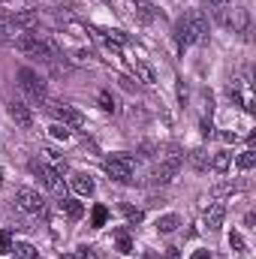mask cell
<instances>
[{"mask_svg": "<svg viewBox=\"0 0 256 259\" xmlns=\"http://www.w3.org/2000/svg\"><path fill=\"white\" fill-rule=\"evenodd\" d=\"M205 36H208V18H205L202 9H190V12H184V15L175 21V42H178L181 52H184L187 46L202 42Z\"/></svg>", "mask_w": 256, "mask_h": 259, "instance_id": "cell-1", "label": "cell"}, {"mask_svg": "<svg viewBox=\"0 0 256 259\" xmlns=\"http://www.w3.org/2000/svg\"><path fill=\"white\" fill-rule=\"evenodd\" d=\"M18 88L27 94V100H30V103L46 106V100H49V88H46V81H42V78H39L30 66L18 69Z\"/></svg>", "mask_w": 256, "mask_h": 259, "instance_id": "cell-2", "label": "cell"}, {"mask_svg": "<svg viewBox=\"0 0 256 259\" xmlns=\"http://www.w3.org/2000/svg\"><path fill=\"white\" fill-rule=\"evenodd\" d=\"M106 172H109L112 181L130 184L133 181V172H136V160L130 154H112V157H106Z\"/></svg>", "mask_w": 256, "mask_h": 259, "instance_id": "cell-3", "label": "cell"}, {"mask_svg": "<svg viewBox=\"0 0 256 259\" xmlns=\"http://www.w3.org/2000/svg\"><path fill=\"white\" fill-rule=\"evenodd\" d=\"M46 109L58 118V124H64V127H84V115L78 112V109H72V106H66V103H55V100H46Z\"/></svg>", "mask_w": 256, "mask_h": 259, "instance_id": "cell-4", "label": "cell"}, {"mask_svg": "<svg viewBox=\"0 0 256 259\" xmlns=\"http://www.w3.org/2000/svg\"><path fill=\"white\" fill-rule=\"evenodd\" d=\"M15 208L24 211V214H39V211L46 208V199L36 193V190H30V187H21V190L15 193Z\"/></svg>", "mask_w": 256, "mask_h": 259, "instance_id": "cell-5", "label": "cell"}, {"mask_svg": "<svg viewBox=\"0 0 256 259\" xmlns=\"http://www.w3.org/2000/svg\"><path fill=\"white\" fill-rule=\"evenodd\" d=\"M30 172H33V178H39V184H42L46 190H55V193H61V175H58L52 166H46V163L33 160V163H30Z\"/></svg>", "mask_w": 256, "mask_h": 259, "instance_id": "cell-6", "label": "cell"}, {"mask_svg": "<svg viewBox=\"0 0 256 259\" xmlns=\"http://www.w3.org/2000/svg\"><path fill=\"white\" fill-rule=\"evenodd\" d=\"M6 115H9V118H12L21 130L33 127V112H30V106H27V103H21V100H12V103L6 106Z\"/></svg>", "mask_w": 256, "mask_h": 259, "instance_id": "cell-7", "label": "cell"}, {"mask_svg": "<svg viewBox=\"0 0 256 259\" xmlns=\"http://www.w3.org/2000/svg\"><path fill=\"white\" fill-rule=\"evenodd\" d=\"M9 24H12V30L30 33V30H33V27L39 24V12H36V9H21V12L9 15Z\"/></svg>", "mask_w": 256, "mask_h": 259, "instance_id": "cell-8", "label": "cell"}, {"mask_svg": "<svg viewBox=\"0 0 256 259\" xmlns=\"http://www.w3.org/2000/svg\"><path fill=\"white\" fill-rule=\"evenodd\" d=\"M223 217H226V205H223V202H214V205H208V208H205L202 223H205V229L217 232V229L223 226Z\"/></svg>", "mask_w": 256, "mask_h": 259, "instance_id": "cell-9", "label": "cell"}, {"mask_svg": "<svg viewBox=\"0 0 256 259\" xmlns=\"http://www.w3.org/2000/svg\"><path fill=\"white\" fill-rule=\"evenodd\" d=\"M247 24H250V15H247V9H244V6H238V9H232V12H229L226 27H232L235 33H244V30H247Z\"/></svg>", "mask_w": 256, "mask_h": 259, "instance_id": "cell-10", "label": "cell"}, {"mask_svg": "<svg viewBox=\"0 0 256 259\" xmlns=\"http://www.w3.org/2000/svg\"><path fill=\"white\" fill-rule=\"evenodd\" d=\"M72 190L81 193V196H94L97 184H94V178H91L88 172H75V175H72Z\"/></svg>", "mask_w": 256, "mask_h": 259, "instance_id": "cell-11", "label": "cell"}, {"mask_svg": "<svg viewBox=\"0 0 256 259\" xmlns=\"http://www.w3.org/2000/svg\"><path fill=\"white\" fill-rule=\"evenodd\" d=\"M15 49L24 52V55H33V49L39 46V33H21V36H12Z\"/></svg>", "mask_w": 256, "mask_h": 259, "instance_id": "cell-12", "label": "cell"}, {"mask_svg": "<svg viewBox=\"0 0 256 259\" xmlns=\"http://www.w3.org/2000/svg\"><path fill=\"white\" fill-rule=\"evenodd\" d=\"M157 232H163V235H169V232H175L178 226H181V217L178 214H163V217H157Z\"/></svg>", "mask_w": 256, "mask_h": 259, "instance_id": "cell-13", "label": "cell"}, {"mask_svg": "<svg viewBox=\"0 0 256 259\" xmlns=\"http://www.w3.org/2000/svg\"><path fill=\"white\" fill-rule=\"evenodd\" d=\"M133 69H136V75H139L145 84H154V81H157V72H154V66L151 64H145V61L136 58V61H133Z\"/></svg>", "mask_w": 256, "mask_h": 259, "instance_id": "cell-14", "label": "cell"}, {"mask_svg": "<svg viewBox=\"0 0 256 259\" xmlns=\"http://www.w3.org/2000/svg\"><path fill=\"white\" fill-rule=\"evenodd\" d=\"M61 211H64L69 220H81V217H84V205L75 202V199H64V202H61Z\"/></svg>", "mask_w": 256, "mask_h": 259, "instance_id": "cell-15", "label": "cell"}, {"mask_svg": "<svg viewBox=\"0 0 256 259\" xmlns=\"http://www.w3.org/2000/svg\"><path fill=\"white\" fill-rule=\"evenodd\" d=\"M190 166L196 169V172H205V169H208V151H205V148L190 151Z\"/></svg>", "mask_w": 256, "mask_h": 259, "instance_id": "cell-16", "label": "cell"}, {"mask_svg": "<svg viewBox=\"0 0 256 259\" xmlns=\"http://www.w3.org/2000/svg\"><path fill=\"white\" fill-rule=\"evenodd\" d=\"M229 163H232V154L229 151H220V154H214V160H211V169L214 172H229Z\"/></svg>", "mask_w": 256, "mask_h": 259, "instance_id": "cell-17", "label": "cell"}, {"mask_svg": "<svg viewBox=\"0 0 256 259\" xmlns=\"http://www.w3.org/2000/svg\"><path fill=\"white\" fill-rule=\"evenodd\" d=\"M106 220H109L106 205H94V211H91V226H94V229H103V226H106Z\"/></svg>", "mask_w": 256, "mask_h": 259, "instance_id": "cell-18", "label": "cell"}, {"mask_svg": "<svg viewBox=\"0 0 256 259\" xmlns=\"http://www.w3.org/2000/svg\"><path fill=\"white\" fill-rule=\"evenodd\" d=\"M12 250H15V259H39V253H36L33 244H15Z\"/></svg>", "mask_w": 256, "mask_h": 259, "instance_id": "cell-19", "label": "cell"}, {"mask_svg": "<svg viewBox=\"0 0 256 259\" xmlns=\"http://www.w3.org/2000/svg\"><path fill=\"white\" fill-rule=\"evenodd\" d=\"M253 166H256V151H253V148H247V151L238 157V169H244V172H247V169H253Z\"/></svg>", "mask_w": 256, "mask_h": 259, "instance_id": "cell-20", "label": "cell"}, {"mask_svg": "<svg viewBox=\"0 0 256 259\" xmlns=\"http://www.w3.org/2000/svg\"><path fill=\"white\" fill-rule=\"evenodd\" d=\"M115 241H118V250H121V253H133V241H130V235L124 229L115 232Z\"/></svg>", "mask_w": 256, "mask_h": 259, "instance_id": "cell-21", "label": "cell"}, {"mask_svg": "<svg viewBox=\"0 0 256 259\" xmlns=\"http://www.w3.org/2000/svg\"><path fill=\"white\" fill-rule=\"evenodd\" d=\"M6 253H12V235L6 229H0V256H6Z\"/></svg>", "mask_w": 256, "mask_h": 259, "instance_id": "cell-22", "label": "cell"}, {"mask_svg": "<svg viewBox=\"0 0 256 259\" xmlns=\"http://www.w3.org/2000/svg\"><path fill=\"white\" fill-rule=\"evenodd\" d=\"M121 211H124V217H127L130 223H142V217H145L139 208H130V205H121Z\"/></svg>", "mask_w": 256, "mask_h": 259, "instance_id": "cell-23", "label": "cell"}, {"mask_svg": "<svg viewBox=\"0 0 256 259\" xmlns=\"http://www.w3.org/2000/svg\"><path fill=\"white\" fill-rule=\"evenodd\" d=\"M229 244H232V250H238V253H247V244H244V238H241L238 232H229Z\"/></svg>", "mask_w": 256, "mask_h": 259, "instance_id": "cell-24", "label": "cell"}, {"mask_svg": "<svg viewBox=\"0 0 256 259\" xmlns=\"http://www.w3.org/2000/svg\"><path fill=\"white\" fill-rule=\"evenodd\" d=\"M12 24H9V18H0V42H9L12 39Z\"/></svg>", "mask_w": 256, "mask_h": 259, "instance_id": "cell-25", "label": "cell"}, {"mask_svg": "<svg viewBox=\"0 0 256 259\" xmlns=\"http://www.w3.org/2000/svg\"><path fill=\"white\" fill-rule=\"evenodd\" d=\"M235 190H238V184H217L211 190V196H226V193H235Z\"/></svg>", "mask_w": 256, "mask_h": 259, "instance_id": "cell-26", "label": "cell"}, {"mask_svg": "<svg viewBox=\"0 0 256 259\" xmlns=\"http://www.w3.org/2000/svg\"><path fill=\"white\" fill-rule=\"evenodd\" d=\"M139 18L142 21H151L154 18V6L151 3H139Z\"/></svg>", "mask_w": 256, "mask_h": 259, "instance_id": "cell-27", "label": "cell"}, {"mask_svg": "<svg viewBox=\"0 0 256 259\" xmlns=\"http://www.w3.org/2000/svg\"><path fill=\"white\" fill-rule=\"evenodd\" d=\"M100 106H103L106 112H115V100H112V94H109V91H103V94H100Z\"/></svg>", "mask_w": 256, "mask_h": 259, "instance_id": "cell-28", "label": "cell"}, {"mask_svg": "<svg viewBox=\"0 0 256 259\" xmlns=\"http://www.w3.org/2000/svg\"><path fill=\"white\" fill-rule=\"evenodd\" d=\"M52 139H69V130L64 127V124H55V127H52Z\"/></svg>", "mask_w": 256, "mask_h": 259, "instance_id": "cell-29", "label": "cell"}, {"mask_svg": "<svg viewBox=\"0 0 256 259\" xmlns=\"http://www.w3.org/2000/svg\"><path fill=\"white\" fill-rule=\"evenodd\" d=\"M75 259H97V253H94V247L81 244V247H78V253H75Z\"/></svg>", "mask_w": 256, "mask_h": 259, "instance_id": "cell-30", "label": "cell"}, {"mask_svg": "<svg viewBox=\"0 0 256 259\" xmlns=\"http://www.w3.org/2000/svg\"><path fill=\"white\" fill-rule=\"evenodd\" d=\"M211 130H214V127H211V121L205 118V121H202V136H211Z\"/></svg>", "mask_w": 256, "mask_h": 259, "instance_id": "cell-31", "label": "cell"}, {"mask_svg": "<svg viewBox=\"0 0 256 259\" xmlns=\"http://www.w3.org/2000/svg\"><path fill=\"white\" fill-rule=\"evenodd\" d=\"M166 259H181V253H178V247H169V250H166Z\"/></svg>", "mask_w": 256, "mask_h": 259, "instance_id": "cell-32", "label": "cell"}, {"mask_svg": "<svg viewBox=\"0 0 256 259\" xmlns=\"http://www.w3.org/2000/svg\"><path fill=\"white\" fill-rule=\"evenodd\" d=\"M178 97H181V103H184V100H187V88H184V81H181V84H178Z\"/></svg>", "mask_w": 256, "mask_h": 259, "instance_id": "cell-33", "label": "cell"}, {"mask_svg": "<svg viewBox=\"0 0 256 259\" xmlns=\"http://www.w3.org/2000/svg\"><path fill=\"white\" fill-rule=\"evenodd\" d=\"M193 259H211V253H208V250H196V253H193Z\"/></svg>", "mask_w": 256, "mask_h": 259, "instance_id": "cell-34", "label": "cell"}, {"mask_svg": "<svg viewBox=\"0 0 256 259\" xmlns=\"http://www.w3.org/2000/svg\"><path fill=\"white\" fill-rule=\"evenodd\" d=\"M205 3H211V6H226V0H205Z\"/></svg>", "mask_w": 256, "mask_h": 259, "instance_id": "cell-35", "label": "cell"}, {"mask_svg": "<svg viewBox=\"0 0 256 259\" xmlns=\"http://www.w3.org/2000/svg\"><path fill=\"white\" fill-rule=\"evenodd\" d=\"M61 259H75V256H69V253H64V256H61Z\"/></svg>", "mask_w": 256, "mask_h": 259, "instance_id": "cell-36", "label": "cell"}, {"mask_svg": "<svg viewBox=\"0 0 256 259\" xmlns=\"http://www.w3.org/2000/svg\"><path fill=\"white\" fill-rule=\"evenodd\" d=\"M0 184H3V172H0Z\"/></svg>", "mask_w": 256, "mask_h": 259, "instance_id": "cell-37", "label": "cell"}]
</instances>
